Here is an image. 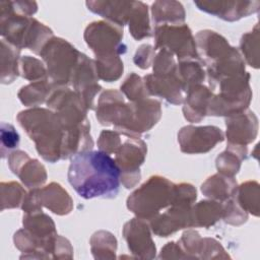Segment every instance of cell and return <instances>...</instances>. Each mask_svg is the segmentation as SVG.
I'll list each match as a JSON object with an SVG mask.
<instances>
[{
  "mask_svg": "<svg viewBox=\"0 0 260 260\" xmlns=\"http://www.w3.org/2000/svg\"><path fill=\"white\" fill-rule=\"evenodd\" d=\"M223 204L216 201H200L191 208L192 226H209L222 217Z\"/></svg>",
  "mask_w": 260,
  "mask_h": 260,
  "instance_id": "7402d4cb",
  "label": "cell"
},
{
  "mask_svg": "<svg viewBox=\"0 0 260 260\" xmlns=\"http://www.w3.org/2000/svg\"><path fill=\"white\" fill-rule=\"evenodd\" d=\"M0 32L3 40L18 49L40 54L53 38L52 30L37 19L14 11L9 1L0 2Z\"/></svg>",
  "mask_w": 260,
  "mask_h": 260,
  "instance_id": "3957f363",
  "label": "cell"
},
{
  "mask_svg": "<svg viewBox=\"0 0 260 260\" xmlns=\"http://www.w3.org/2000/svg\"><path fill=\"white\" fill-rule=\"evenodd\" d=\"M121 90L131 102H137L147 98V91L144 82L141 78L135 74H130L121 85Z\"/></svg>",
  "mask_w": 260,
  "mask_h": 260,
  "instance_id": "f546056e",
  "label": "cell"
},
{
  "mask_svg": "<svg viewBox=\"0 0 260 260\" xmlns=\"http://www.w3.org/2000/svg\"><path fill=\"white\" fill-rule=\"evenodd\" d=\"M98 77L94 62L84 54H81L70 82L81 98L86 109H93L94 96L102 89L98 84Z\"/></svg>",
  "mask_w": 260,
  "mask_h": 260,
  "instance_id": "30bf717a",
  "label": "cell"
},
{
  "mask_svg": "<svg viewBox=\"0 0 260 260\" xmlns=\"http://www.w3.org/2000/svg\"><path fill=\"white\" fill-rule=\"evenodd\" d=\"M124 238L133 254L142 258H152L155 246L151 240L149 228L142 218H133L123 229Z\"/></svg>",
  "mask_w": 260,
  "mask_h": 260,
  "instance_id": "5bb4252c",
  "label": "cell"
},
{
  "mask_svg": "<svg viewBox=\"0 0 260 260\" xmlns=\"http://www.w3.org/2000/svg\"><path fill=\"white\" fill-rule=\"evenodd\" d=\"M90 244H91V251L94 257L98 258L100 253H104V252H108L113 255V253H115V250H116L117 241L111 233L101 231L95 233L91 237Z\"/></svg>",
  "mask_w": 260,
  "mask_h": 260,
  "instance_id": "1f68e13d",
  "label": "cell"
},
{
  "mask_svg": "<svg viewBox=\"0 0 260 260\" xmlns=\"http://www.w3.org/2000/svg\"><path fill=\"white\" fill-rule=\"evenodd\" d=\"M121 144V134L119 131L104 130L98 140L100 150L108 154L113 152L115 153Z\"/></svg>",
  "mask_w": 260,
  "mask_h": 260,
  "instance_id": "836d02e7",
  "label": "cell"
},
{
  "mask_svg": "<svg viewBox=\"0 0 260 260\" xmlns=\"http://www.w3.org/2000/svg\"><path fill=\"white\" fill-rule=\"evenodd\" d=\"M86 6L90 11L123 27L128 23L133 1H87Z\"/></svg>",
  "mask_w": 260,
  "mask_h": 260,
  "instance_id": "d6986e66",
  "label": "cell"
},
{
  "mask_svg": "<svg viewBox=\"0 0 260 260\" xmlns=\"http://www.w3.org/2000/svg\"><path fill=\"white\" fill-rule=\"evenodd\" d=\"M154 49H167L180 61L198 59L196 44L187 24H161L155 26Z\"/></svg>",
  "mask_w": 260,
  "mask_h": 260,
  "instance_id": "52a82bcc",
  "label": "cell"
},
{
  "mask_svg": "<svg viewBox=\"0 0 260 260\" xmlns=\"http://www.w3.org/2000/svg\"><path fill=\"white\" fill-rule=\"evenodd\" d=\"M128 24L129 30L135 40L148 38L152 35L149 25L147 6L144 3L133 1Z\"/></svg>",
  "mask_w": 260,
  "mask_h": 260,
  "instance_id": "d4e9b609",
  "label": "cell"
},
{
  "mask_svg": "<svg viewBox=\"0 0 260 260\" xmlns=\"http://www.w3.org/2000/svg\"><path fill=\"white\" fill-rule=\"evenodd\" d=\"M17 121L44 159L55 162L62 158L66 131L55 112L34 108L20 112Z\"/></svg>",
  "mask_w": 260,
  "mask_h": 260,
  "instance_id": "7a4b0ae2",
  "label": "cell"
},
{
  "mask_svg": "<svg viewBox=\"0 0 260 260\" xmlns=\"http://www.w3.org/2000/svg\"><path fill=\"white\" fill-rule=\"evenodd\" d=\"M247 153L246 146L229 144L225 151L220 153L216 158V168L222 175L233 177L238 173L241 160Z\"/></svg>",
  "mask_w": 260,
  "mask_h": 260,
  "instance_id": "484cf974",
  "label": "cell"
},
{
  "mask_svg": "<svg viewBox=\"0 0 260 260\" xmlns=\"http://www.w3.org/2000/svg\"><path fill=\"white\" fill-rule=\"evenodd\" d=\"M154 59L153 49L150 45H142L136 52L134 57V63L142 69L148 68L151 61Z\"/></svg>",
  "mask_w": 260,
  "mask_h": 260,
  "instance_id": "e575fe53",
  "label": "cell"
},
{
  "mask_svg": "<svg viewBox=\"0 0 260 260\" xmlns=\"http://www.w3.org/2000/svg\"><path fill=\"white\" fill-rule=\"evenodd\" d=\"M98 76L108 82L118 79L123 73V62L119 57L95 59Z\"/></svg>",
  "mask_w": 260,
  "mask_h": 260,
  "instance_id": "f1b7e54d",
  "label": "cell"
},
{
  "mask_svg": "<svg viewBox=\"0 0 260 260\" xmlns=\"http://www.w3.org/2000/svg\"><path fill=\"white\" fill-rule=\"evenodd\" d=\"M115 153V161L121 172V181L126 188H132L140 180L139 167L144 161L146 145L138 137L130 136Z\"/></svg>",
  "mask_w": 260,
  "mask_h": 260,
  "instance_id": "ba28073f",
  "label": "cell"
},
{
  "mask_svg": "<svg viewBox=\"0 0 260 260\" xmlns=\"http://www.w3.org/2000/svg\"><path fill=\"white\" fill-rule=\"evenodd\" d=\"M176 186L164 177H150L128 197L127 207L139 218L150 220L162 208L174 204Z\"/></svg>",
  "mask_w": 260,
  "mask_h": 260,
  "instance_id": "277c9868",
  "label": "cell"
},
{
  "mask_svg": "<svg viewBox=\"0 0 260 260\" xmlns=\"http://www.w3.org/2000/svg\"><path fill=\"white\" fill-rule=\"evenodd\" d=\"M26 196L24 189L16 182L1 183V210L22 205Z\"/></svg>",
  "mask_w": 260,
  "mask_h": 260,
  "instance_id": "83f0119b",
  "label": "cell"
},
{
  "mask_svg": "<svg viewBox=\"0 0 260 260\" xmlns=\"http://www.w3.org/2000/svg\"><path fill=\"white\" fill-rule=\"evenodd\" d=\"M186 93L187 96L183 108L184 116L190 122H200L207 115V109L213 92L211 89L197 84L191 87Z\"/></svg>",
  "mask_w": 260,
  "mask_h": 260,
  "instance_id": "e0dca14e",
  "label": "cell"
},
{
  "mask_svg": "<svg viewBox=\"0 0 260 260\" xmlns=\"http://www.w3.org/2000/svg\"><path fill=\"white\" fill-rule=\"evenodd\" d=\"M190 226H192L191 206L173 204L166 212L158 213L150 219L152 232L159 237H168L178 230Z\"/></svg>",
  "mask_w": 260,
  "mask_h": 260,
  "instance_id": "7c38bea8",
  "label": "cell"
},
{
  "mask_svg": "<svg viewBox=\"0 0 260 260\" xmlns=\"http://www.w3.org/2000/svg\"><path fill=\"white\" fill-rule=\"evenodd\" d=\"M67 178L82 198H114L119 192L121 172L108 153L87 150L72 156Z\"/></svg>",
  "mask_w": 260,
  "mask_h": 260,
  "instance_id": "6da1fadb",
  "label": "cell"
},
{
  "mask_svg": "<svg viewBox=\"0 0 260 260\" xmlns=\"http://www.w3.org/2000/svg\"><path fill=\"white\" fill-rule=\"evenodd\" d=\"M19 135L14 127L5 122L1 123V156L4 158L8 152L17 147Z\"/></svg>",
  "mask_w": 260,
  "mask_h": 260,
  "instance_id": "d6a6232c",
  "label": "cell"
},
{
  "mask_svg": "<svg viewBox=\"0 0 260 260\" xmlns=\"http://www.w3.org/2000/svg\"><path fill=\"white\" fill-rule=\"evenodd\" d=\"M257 134V118L247 111L229 116L226 119V136L229 144L246 146Z\"/></svg>",
  "mask_w": 260,
  "mask_h": 260,
  "instance_id": "2e32d148",
  "label": "cell"
},
{
  "mask_svg": "<svg viewBox=\"0 0 260 260\" xmlns=\"http://www.w3.org/2000/svg\"><path fill=\"white\" fill-rule=\"evenodd\" d=\"M223 138L222 131L215 126H186L178 133L180 148L186 153L207 152Z\"/></svg>",
  "mask_w": 260,
  "mask_h": 260,
  "instance_id": "9c48e42d",
  "label": "cell"
},
{
  "mask_svg": "<svg viewBox=\"0 0 260 260\" xmlns=\"http://www.w3.org/2000/svg\"><path fill=\"white\" fill-rule=\"evenodd\" d=\"M194 4L200 10L229 21L256 12L259 7V1H195Z\"/></svg>",
  "mask_w": 260,
  "mask_h": 260,
  "instance_id": "4fadbf2b",
  "label": "cell"
},
{
  "mask_svg": "<svg viewBox=\"0 0 260 260\" xmlns=\"http://www.w3.org/2000/svg\"><path fill=\"white\" fill-rule=\"evenodd\" d=\"M41 207L44 205L56 214H67L72 210V199L57 183H51L43 189H35Z\"/></svg>",
  "mask_w": 260,
  "mask_h": 260,
  "instance_id": "ac0fdd59",
  "label": "cell"
},
{
  "mask_svg": "<svg viewBox=\"0 0 260 260\" xmlns=\"http://www.w3.org/2000/svg\"><path fill=\"white\" fill-rule=\"evenodd\" d=\"M8 166L21 182L30 189L43 185L47 180V174L44 166L37 159H31L26 152L14 150L9 153Z\"/></svg>",
  "mask_w": 260,
  "mask_h": 260,
  "instance_id": "8fae6325",
  "label": "cell"
},
{
  "mask_svg": "<svg viewBox=\"0 0 260 260\" xmlns=\"http://www.w3.org/2000/svg\"><path fill=\"white\" fill-rule=\"evenodd\" d=\"M47 64V72L54 85L64 86L71 81L81 53L67 41L52 38L40 52Z\"/></svg>",
  "mask_w": 260,
  "mask_h": 260,
  "instance_id": "5b68a950",
  "label": "cell"
},
{
  "mask_svg": "<svg viewBox=\"0 0 260 260\" xmlns=\"http://www.w3.org/2000/svg\"><path fill=\"white\" fill-rule=\"evenodd\" d=\"M201 191L209 198L225 201L236 195L237 183L233 177L216 174L202 184Z\"/></svg>",
  "mask_w": 260,
  "mask_h": 260,
  "instance_id": "ffe728a7",
  "label": "cell"
},
{
  "mask_svg": "<svg viewBox=\"0 0 260 260\" xmlns=\"http://www.w3.org/2000/svg\"><path fill=\"white\" fill-rule=\"evenodd\" d=\"M50 91L51 85L46 79H44L23 86L18 92V98L24 106L36 107L43 104L46 99L49 98L51 94Z\"/></svg>",
  "mask_w": 260,
  "mask_h": 260,
  "instance_id": "4316f807",
  "label": "cell"
},
{
  "mask_svg": "<svg viewBox=\"0 0 260 260\" xmlns=\"http://www.w3.org/2000/svg\"><path fill=\"white\" fill-rule=\"evenodd\" d=\"M144 85L149 94L161 96L174 105L184 102V89L177 71L165 75H147L144 77Z\"/></svg>",
  "mask_w": 260,
  "mask_h": 260,
  "instance_id": "9a60e30c",
  "label": "cell"
},
{
  "mask_svg": "<svg viewBox=\"0 0 260 260\" xmlns=\"http://www.w3.org/2000/svg\"><path fill=\"white\" fill-rule=\"evenodd\" d=\"M176 71L182 83L184 92H187L191 87L200 84L205 78V72L198 59L180 61Z\"/></svg>",
  "mask_w": 260,
  "mask_h": 260,
  "instance_id": "cb8c5ba5",
  "label": "cell"
},
{
  "mask_svg": "<svg viewBox=\"0 0 260 260\" xmlns=\"http://www.w3.org/2000/svg\"><path fill=\"white\" fill-rule=\"evenodd\" d=\"M20 49L1 40V82L8 84L18 76V60Z\"/></svg>",
  "mask_w": 260,
  "mask_h": 260,
  "instance_id": "603a6c76",
  "label": "cell"
},
{
  "mask_svg": "<svg viewBox=\"0 0 260 260\" xmlns=\"http://www.w3.org/2000/svg\"><path fill=\"white\" fill-rule=\"evenodd\" d=\"M20 67L21 74L25 79L31 81L44 80L46 78L47 70L44 67L43 63L32 57L25 56L20 58Z\"/></svg>",
  "mask_w": 260,
  "mask_h": 260,
  "instance_id": "4dcf8cb0",
  "label": "cell"
},
{
  "mask_svg": "<svg viewBox=\"0 0 260 260\" xmlns=\"http://www.w3.org/2000/svg\"><path fill=\"white\" fill-rule=\"evenodd\" d=\"M151 13L155 26L161 24H182L185 20L184 8L177 1H156L152 4Z\"/></svg>",
  "mask_w": 260,
  "mask_h": 260,
  "instance_id": "44dd1931",
  "label": "cell"
},
{
  "mask_svg": "<svg viewBox=\"0 0 260 260\" xmlns=\"http://www.w3.org/2000/svg\"><path fill=\"white\" fill-rule=\"evenodd\" d=\"M84 39L94 52L96 59L119 57L126 52V46L122 43L123 30L111 22L90 23L85 29Z\"/></svg>",
  "mask_w": 260,
  "mask_h": 260,
  "instance_id": "8992f818",
  "label": "cell"
}]
</instances>
